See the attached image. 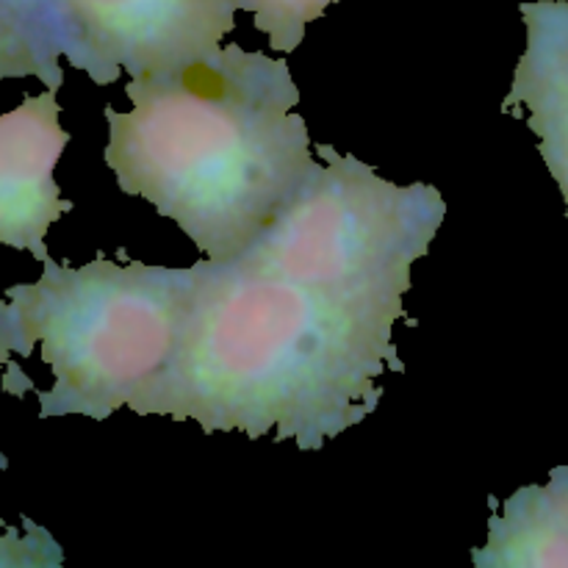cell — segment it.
<instances>
[{
	"label": "cell",
	"instance_id": "cell-1",
	"mask_svg": "<svg viewBox=\"0 0 568 568\" xmlns=\"http://www.w3.org/2000/svg\"><path fill=\"white\" fill-rule=\"evenodd\" d=\"M186 322L164 369L128 403L139 416L197 422L322 449L381 405L383 372H405L388 316L300 283L247 255L192 266Z\"/></svg>",
	"mask_w": 568,
	"mask_h": 568
},
{
	"label": "cell",
	"instance_id": "cell-2",
	"mask_svg": "<svg viewBox=\"0 0 568 568\" xmlns=\"http://www.w3.org/2000/svg\"><path fill=\"white\" fill-rule=\"evenodd\" d=\"M131 111L105 105L103 159L205 258L247 250L316 166L286 59L227 44L211 59L125 83Z\"/></svg>",
	"mask_w": 568,
	"mask_h": 568
},
{
	"label": "cell",
	"instance_id": "cell-3",
	"mask_svg": "<svg viewBox=\"0 0 568 568\" xmlns=\"http://www.w3.org/2000/svg\"><path fill=\"white\" fill-rule=\"evenodd\" d=\"M37 283L6 292L22 358L42 347L53 388L39 392V416L109 419L131 403L172 358L192 303L194 270L42 261Z\"/></svg>",
	"mask_w": 568,
	"mask_h": 568
},
{
	"label": "cell",
	"instance_id": "cell-4",
	"mask_svg": "<svg viewBox=\"0 0 568 568\" xmlns=\"http://www.w3.org/2000/svg\"><path fill=\"white\" fill-rule=\"evenodd\" d=\"M316 164L286 209L239 255L399 322L410 266L425 258L447 203L427 183L397 186L369 164L316 144Z\"/></svg>",
	"mask_w": 568,
	"mask_h": 568
},
{
	"label": "cell",
	"instance_id": "cell-5",
	"mask_svg": "<svg viewBox=\"0 0 568 568\" xmlns=\"http://www.w3.org/2000/svg\"><path fill=\"white\" fill-rule=\"evenodd\" d=\"M61 55L98 87L170 72L220 53L236 0H48Z\"/></svg>",
	"mask_w": 568,
	"mask_h": 568
},
{
	"label": "cell",
	"instance_id": "cell-6",
	"mask_svg": "<svg viewBox=\"0 0 568 568\" xmlns=\"http://www.w3.org/2000/svg\"><path fill=\"white\" fill-rule=\"evenodd\" d=\"M59 89L28 94L17 109L0 114V244L50 258L44 247L50 225L72 211L61 197L53 170L70 144L59 125Z\"/></svg>",
	"mask_w": 568,
	"mask_h": 568
},
{
	"label": "cell",
	"instance_id": "cell-7",
	"mask_svg": "<svg viewBox=\"0 0 568 568\" xmlns=\"http://www.w3.org/2000/svg\"><path fill=\"white\" fill-rule=\"evenodd\" d=\"M527 50L505 94V114H525L527 128L541 139L544 161L558 181L568 209V3H521Z\"/></svg>",
	"mask_w": 568,
	"mask_h": 568
},
{
	"label": "cell",
	"instance_id": "cell-8",
	"mask_svg": "<svg viewBox=\"0 0 568 568\" xmlns=\"http://www.w3.org/2000/svg\"><path fill=\"white\" fill-rule=\"evenodd\" d=\"M477 568H568V466L547 486H525L488 519L486 547L471 552Z\"/></svg>",
	"mask_w": 568,
	"mask_h": 568
},
{
	"label": "cell",
	"instance_id": "cell-9",
	"mask_svg": "<svg viewBox=\"0 0 568 568\" xmlns=\"http://www.w3.org/2000/svg\"><path fill=\"white\" fill-rule=\"evenodd\" d=\"M59 55L48 0H0V81L33 75L61 89Z\"/></svg>",
	"mask_w": 568,
	"mask_h": 568
},
{
	"label": "cell",
	"instance_id": "cell-10",
	"mask_svg": "<svg viewBox=\"0 0 568 568\" xmlns=\"http://www.w3.org/2000/svg\"><path fill=\"white\" fill-rule=\"evenodd\" d=\"M338 0H236L242 11H250L255 28L270 37V48L292 53L305 39V31Z\"/></svg>",
	"mask_w": 568,
	"mask_h": 568
},
{
	"label": "cell",
	"instance_id": "cell-11",
	"mask_svg": "<svg viewBox=\"0 0 568 568\" xmlns=\"http://www.w3.org/2000/svg\"><path fill=\"white\" fill-rule=\"evenodd\" d=\"M59 544L48 530L28 521L26 532H0V568H53L61 566Z\"/></svg>",
	"mask_w": 568,
	"mask_h": 568
},
{
	"label": "cell",
	"instance_id": "cell-12",
	"mask_svg": "<svg viewBox=\"0 0 568 568\" xmlns=\"http://www.w3.org/2000/svg\"><path fill=\"white\" fill-rule=\"evenodd\" d=\"M20 349V338H17L14 316H11L9 303H0V369L11 364L9 355Z\"/></svg>",
	"mask_w": 568,
	"mask_h": 568
}]
</instances>
